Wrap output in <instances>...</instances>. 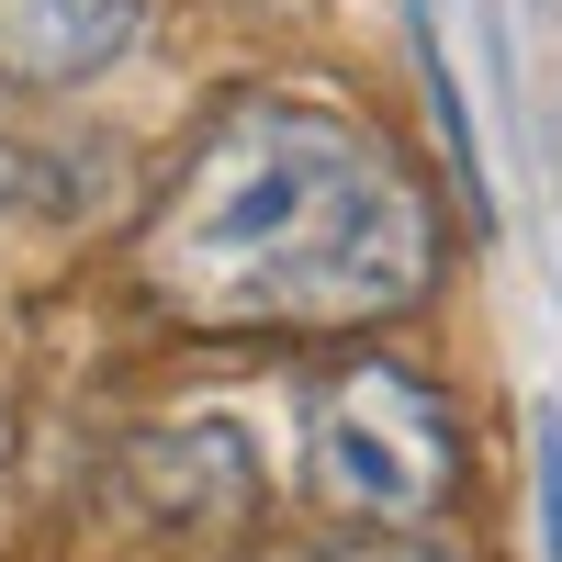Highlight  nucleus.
<instances>
[{"instance_id":"nucleus-1","label":"nucleus","mask_w":562,"mask_h":562,"mask_svg":"<svg viewBox=\"0 0 562 562\" xmlns=\"http://www.w3.org/2000/svg\"><path fill=\"white\" fill-rule=\"evenodd\" d=\"M439 192L383 124L293 90L225 102L135 225V293L192 338H360L428 304Z\"/></svg>"},{"instance_id":"nucleus-2","label":"nucleus","mask_w":562,"mask_h":562,"mask_svg":"<svg viewBox=\"0 0 562 562\" xmlns=\"http://www.w3.org/2000/svg\"><path fill=\"white\" fill-rule=\"evenodd\" d=\"M304 495L349 540H416L461 506V416L428 371L349 360L304 394Z\"/></svg>"},{"instance_id":"nucleus-3","label":"nucleus","mask_w":562,"mask_h":562,"mask_svg":"<svg viewBox=\"0 0 562 562\" xmlns=\"http://www.w3.org/2000/svg\"><path fill=\"white\" fill-rule=\"evenodd\" d=\"M124 495H135V518H158L169 540H225V529L259 518V461L225 428H169V439H147L124 461Z\"/></svg>"},{"instance_id":"nucleus-4","label":"nucleus","mask_w":562,"mask_h":562,"mask_svg":"<svg viewBox=\"0 0 562 562\" xmlns=\"http://www.w3.org/2000/svg\"><path fill=\"white\" fill-rule=\"evenodd\" d=\"M135 23H147V0H0V90H79L102 79Z\"/></svg>"},{"instance_id":"nucleus-5","label":"nucleus","mask_w":562,"mask_h":562,"mask_svg":"<svg viewBox=\"0 0 562 562\" xmlns=\"http://www.w3.org/2000/svg\"><path fill=\"white\" fill-rule=\"evenodd\" d=\"M416 79H428V113H439V147H450V180H461V203H484V147H473V113H461V79L439 57V34L416 23Z\"/></svg>"},{"instance_id":"nucleus-6","label":"nucleus","mask_w":562,"mask_h":562,"mask_svg":"<svg viewBox=\"0 0 562 562\" xmlns=\"http://www.w3.org/2000/svg\"><path fill=\"white\" fill-rule=\"evenodd\" d=\"M540 562H562V416H540Z\"/></svg>"},{"instance_id":"nucleus-7","label":"nucleus","mask_w":562,"mask_h":562,"mask_svg":"<svg viewBox=\"0 0 562 562\" xmlns=\"http://www.w3.org/2000/svg\"><path fill=\"white\" fill-rule=\"evenodd\" d=\"M326 562H439V551H416V540H349V551H326Z\"/></svg>"}]
</instances>
